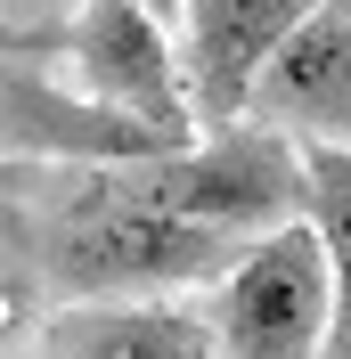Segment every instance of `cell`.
I'll list each match as a JSON object with an SVG mask.
<instances>
[{
    "label": "cell",
    "instance_id": "cell-1",
    "mask_svg": "<svg viewBox=\"0 0 351 359\" xmlns=\"http://www.w3.org/2000/svg\"><path fill=\"white\" fill-rule=\"evenodd\" d=\"M0 180H8V245H17L25 294L41 286L58 311L66 302H172L188 286H220L253 253L245 237L123 204L107 172L0 163Z\"/></svg>",
    "mask_w": 351,
    "mask_h": 359
},
{
    "label": "cell",
    "instance_id": "cell-2",
    "mask_svg": "<svg viewBox=\"0 0 351 359\" xmlns=\"http://www.w3.org/2000/svg\"><path fill=\"white\" fill-rule=\"evenodd\" d=\"M107 188L123 204H147V212H172V221L220 229V237H245V245L310 221L303 139L278 131V123H237V131H213L197 147H180V156L123 163V172H107Z\"/></svg>",
    "mask_w": 351,
    "mask_h": 359
},
{
    "label": "cell",
    "instance_id": "cell-3",
    "mask_svg": "<svg viewBox=\"0 0 351 359\" xmlns=\"http://www.w3.org/2000/svg\"><path fill=\"white\" fill-rule=\"evenodd\" d=\"M8 57H74L90 98L139 114L172 139H204L197 131V107H188V57H172V25H155L139 0H82V17H58V25H17L8 33Z\"/></svg>",
    "mask_w": 351,
    "mask_h": 359
},
{
    "label": "cell",
    "instance_id": "cell-4",
    "mask_svg": "<svg viewBox=\"0 0 351 359\" xmlns=\"http://www.w3.org/2000/svg\"><path fill=\"white\" fill-rule=\"evenodd\" d=\"M213 335L220 359H319L335 327V269H327V237L310 221L253 237L229 278L213 286Z\"/></svg>",
    "mask_w": 351,
    "mask_h": 359
},
{
    "label": "cell",
    "instance_id": "cell-5",
    "mask_svg": "<svg viewBox=\"0 0 351 359\" xmlns=\"http://www.w3.org/2000/svg\"><path fill=\"white\" fill-rule=\"evenodd\" d=\"M8 57V49H0ZM197 139H172L139 123V114L90 98V90H58L41 57H8V107H0V156L8 163H74V172H123V163L180 156Z\"/></svg>",
    "mask_w": 351,
    "mask_h": 359
},
{
    "label": "cell",
    "instance_id": "cell-6",
    "mask_svg": "<svg viewBox=\"0 0 351 359\" xmlns=\"http://www.w3.org/2000/svg\"><path fill=\"white\" fill-rule=\"evenodd\" d=\"M310 8L319 0H188V107L204 139L253 123V90L310 25Z\"/></svg>",
    "mask_w": 351,
    "mask_h": 359
},
{
    "label": "cell",
    "instance_id": "cell-7",
    "mask_svg": "<svg viewBox=\"0 0 351 359\" xmlns=\"http://www.w3.org/2000/svg\"><path fill=\"white\" fill-rule=\"evenodd\" d=\"M253 123H278L303 147H351V0H319L253 90Z\"/></svg>",
    "mask_w": 351,
    "mask_h": 359
},
{
    "label": "cell",
    "instance_id": "cell-8",
    "mask_svg": "<svg viewBox=\"0 0 351 359\" xmlns=\"http://www.w3.org/2000/svg\"><path fill=\"white\" fill-rule=\"evenodd\" d=\"M213 311L188 302H66L49 311L33 359H213Z\"/></svg>",
    "mask_w": 351,
    "mask_h": 359
},
{
    "label": "cell",
    "instance_id": "cell-9",
    "mask_svg": "<svg viewBox=\"0 0 351 359\" xmlns=\"http://www.w3.org/2000/svg\"><path fill=\"white\" fill-rule=\"evenodd\" d=\"M310 163V229L327 237V269H335V327L319 359H351V147H303Z\"/></svg>",
    "mask_w": 351,
    "mask_h": 359
},
{
    "label": "cell",
    "instance_id": "cell-10",
    "mask_svg": "<svg viewBox=\"0 0 351 359\" xmlns=\"http://www.w3.org/2000/svg\"><path fill=\"white\" fill-rule=\"evenodd\" d=\"M139 8H147L155 25H172V17H188V0H139Z\"/></svg>",
    "mask_w": 351,
    "mask_h": 359
}]
</instances>
